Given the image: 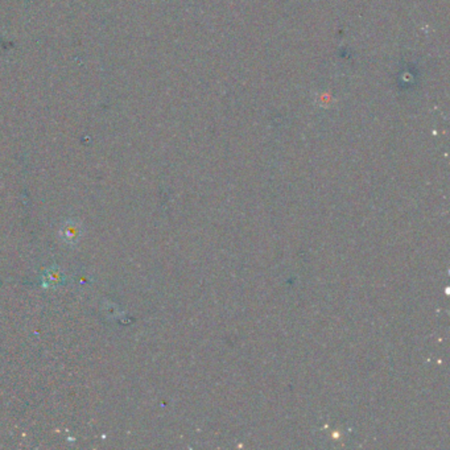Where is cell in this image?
<instances>
[{"mask_svg": "<svg viewBox=\"0 0 450 450\" xmlns=\"http://www.w3.org/2000/svg\"><path fill=\"white\" fill-rule=\"evenodd\" d=\"M60 235L64 242H66L69 245H75L79 240V238L82 236V225L77 221H68L61 227Z\"/></svg>", "mask_w": 450, "mask_h": 450, "instance_id": "obj_1", "label": "cell"}]
</instances>
